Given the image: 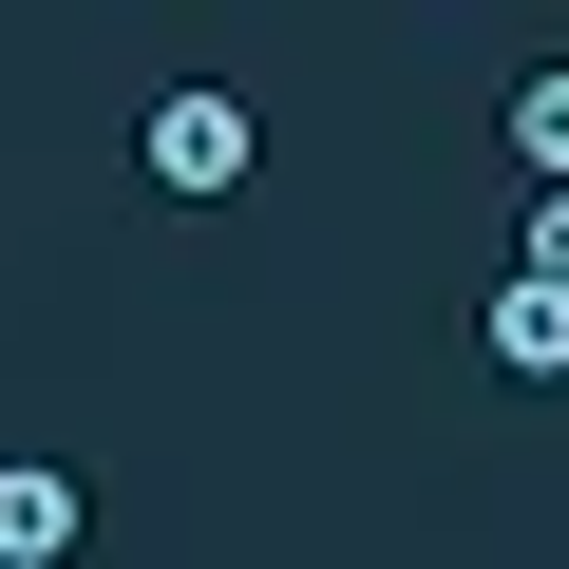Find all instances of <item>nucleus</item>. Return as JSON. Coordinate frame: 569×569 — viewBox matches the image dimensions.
Instances as JSON below:
<instances>
[{
  "mask_svg": "<svg viewBox=\"0 0 569 569\" xmlns=\"http://www.w3.org/2000/svg\"><path fill=\"white\" fill-rule=\"evenodd\" d=\"M133 171H152L171 209H228V190L266 171V133H247V96H152V133H133Z\"/></svg>",
  "mask_w": 569,
  "mask_h": 569,
  "instance_id": "nucleus-1",
  "label": "nucleus"
},
{
  "mask_svg": "<svg viewBox=\"0 0 569 569\" xmlns=\"http://www.w3.org/2000/svg\"><path fill=\"white\" fill-rule=\"evenodd\" d=\"M77 550H96L77 475H58V456H20V475H0V569H77Z\"/></svg>",
  "mask_w": 569,
  "mask_h": 569,
  "instance_id": "nucleus-2",
  "label": "nucleus"
},
{
  "mask_svg": "<svg viewBox=\"0 0 569 569\" xmlns=\"http://www.w3.org/2000/svg\"><path fill=\"white\" fill-rule=\"evenodd\" d=\"M493 133H512V171H531V190H569V58H531Z\"/></svg>",
  "mask_w": 569,
  "mask_h": 569,
  "instance_id": "nucleus-3",
  "label": "nucleus"
},
{
  "mask_svg": "<svg viewBox=\"0 0 569 569\" xmlns=\"http://www.w3.org/2000/svg\"><path fill=\"white\" fill-rule=\"evenodd\" d=\"M493 361L512 380H569V305H550V284H493Z\"/></svg>",
  "mask_w": 569,
  "mask_h": 569,
  "instance_id": "nucleus-4",
  "label": "nucleus"
}]
</instances>
